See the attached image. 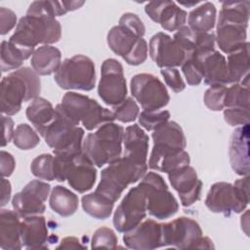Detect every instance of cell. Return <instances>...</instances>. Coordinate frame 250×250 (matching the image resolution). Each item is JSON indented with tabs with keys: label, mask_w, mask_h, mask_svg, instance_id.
Here are the masks:
<instances>
[{
	"label": "cell",
	"mask_w": 250,
	"mask_h": 250,
	"mask_svg": "<svg viewBox=\"0 0 250 250\" xmlns=\"http://www.w3.org/2000/svg\"><path fill=\"white\" fill-rule=\"evenodd\" d=\"M11 192H12V187L9 180L2 178L1 179V206H5L10 198H11Z\"/></svg>",
	"instance_id": "11a10c76"
},
{
	"label": "cell",
	"mask_w": 250,
	"mask_h": 250,
	"mask_svg": "<svg viewBox=\"0 0 250 250\" xmlns=\"http://www.w3.org/2000/svg\"><path fill=\"white\" fill-rule=\"evenodd\" d=\"M235 191L238 195V197L246 204L249 203V175L248 176H243L241 179H238L235 181L233 185Z\"/></svg>",
	"instance_id": "816d5d0a"
},
{
	"label": "cell",
	"mask_w": 250,
	"mask_h": 250,
	"mask_svg": "<svg viewBox=\"0 0 250 250\" xmlns=\"http://www.w3.org/2000/svg\"><path fill=\"white\" fill-rule=\"evenodd\" d=\"M93 99L76 92H67L62 103L56 107L74 126H78L86 117Z\"/></svg>",
	"instance_id": "83f0119b"
},
{
	"label": "cell",
	"mask_w": 250,
	"mask_h": 250,
	"mask_svg": "<svg viewBox=\"0 0 250 250\" xmlns=\"http://www.w3.org/2000/svg\"><path fill=\"white\" fill-rule=\"evenodd\" d=\"M139 124L147 131H154L170 118V112L168 110H156L146 111L143 110L139 114Z\"/></svg>",
	"instance_id": "7bdbcfd3"
},
{
	"label": "cell",
	"mask_w": 250,
	"mask_h": 250,
	"mask_svg": "<svg viewBox=\"0 0 250 250\" xmlns=\"http://www.w3.org/2000/svg\"><path fill=\"white\" fill-rule=\"evenodd\" d=\"M161 75L167 86H169L175 93H180L186 88V83L184 82L180 71L176 67H167L160 70Z\"/></svg>",
	"instance_id": "7dc6e473"
},
{
	"label": "cell",
	"mask_w": 250,
	"mask_h": 250,
	"mask_svg": "<svg viewBox=\"0 0 250 250\" xmlns=\"http://www.w3.org/2000/svg\"><path fill=\"white\" fill-rule=\"evenodd\" d=\"M51 186L39 180L29 182L12 199V206L20 217L40 215L45 212V201L48 198Z\"/></svg>",
	"instance_id": "5bb4252c"
},
{
	"label": "cell",
	"mask_w": 250,
	"mask_h": 250,
	"mask_svg": "<svg viewBox=\"0 0 250 250\" xmlns=\"http://www.w3.org/2000/svg\"><path fill=\"white\" fill-rule=\"evenodd\" d=\"M98 94L110 106L121 104L127 98V85L122 64L115 59H106L101 66Z\"/></svg>",
	"instance_id": "4fadbf2b"
},
{
	"label": "cell",
	"mask_w": 250,
	"mask_h": 250,
	"mask_svg": "<svg viewBox=\"0 0 250 250\" xmlns=\"http://www.w3.org/2000/svg\"><path fill=\"white\" fill-rule=\"evenodd\" d=\"M130 88L133 97L146 111L159 110L170 101L165 85L150 73L134 75L130 82Z\"/></svg>",
	"instance_id": "8fae6325"
},
{
	"label": "cell",
	"mask_w": 250,
	"mask_h": 250,
	"mask_svg": "<svg viewBox=\"0 0 250 250\" xmlns=\"http://www.w3.org/2000/svg\"><path fill=\"white\" fill-rule=\"evenodd\" d=\"M146 27L142 20L133 13L121 16L118 25L113 26L107 33L106 41L110 50L123 58L133 51L139 40L144 37Z\"/></svg>",
	"instance_id": "30bf717a"
},
{
	"label": "cell",
	"mask_w": 250,
	"mask_h": 250,
	"mask_svg": "<svg viewBox=\"0 0 250 250\" xmlns=\"http://www.w3.org/2000/svg\"><path fill=\"white\" fill-rule=\"evenodd\" d=\"M54 79L64 90L91 91L96 84L95 64L90 58L75 55L61 63Z\"/></svg>",
	"instance_id": "ba28073f"
},
{
	"label": "cell",
	"mask_w": 250,
	"mask_h": 250,
	"mask_svg": "<svg viewBox=\"0 0 250 250\" xmlns=\"http://www.w3.org/2000/svg\"><path fill=\"white\" fill-rule=\"evenodd\" d=\"M181 67L188 85L197 86L201 83L203 79V67L201 58L199 56H189Z\"/></svg>",
	"instance_id": "60d3db41"
},
{
	"label": "cell",
	"mask_w": 250,
	"mask_h": 250,
	"mask_svg": "<svg viewBox=\"0 0 250 250\" xmlns=\"http://www.w3.org/2000/svg\"><path fill=\"white\" fill-rule=\"evenodd\" d=\"M2 132H3V139H2V146H7L10 141L13 139L14 136V121L8 115H2Z\"/></svg>",
	"instance_id": "f5cc1de1"
},
{
	"label": "cell",
	"mask_w": 250,
	"mask_h": 250,
	"mask_svg": "<svg viewBox=\"0 0 250 250\" xmlns=\"http://www.w3.org/2000/svg\"><path fill=\"white\" fill-rule=\"evenodd\" d=\"M61 51L51 45H42L35 49L31 56L32 69L38 75H50L56 73L62 62Z\"/></svg>",
	"instance_id": "f546056e"
},
{
	"label": "cell",
	"mask_w": 250,
	"mask_h": 250,
	"mask_svg": "<svg viewBox=\"0 0 250 250\" xmlns=\"http://www.w3.org/2000/svg\"><path fill=\"white\" fill-rule=\"evenodd\" d=\"M229 83H239L249 74V43L246 42L240 49L228 56Z\"/></svg>",
	"instance_id": "836d02e7"
},
{
	"label": "cell",
	"mask_w": 250,
	"mask_h": 250,
	"mask_svg": "<svg viewBox=\"0 0 250 250\" xmlns=\"http://www.w3.org/2000/svg\"><path fill=\"white\" fill-rule=\"evenodd\" d=\"M85 213L98 220H105L110 217L114 202L97 191L83 195L81 199Z\"/></svg>",
	"instance_id": "e575fe53"
},
{
	"label": "cell",
	"mask_w": 250,
	"mask_h": 250,
	"mask_svg": "<svg viewBox=\"0 0 250 250\" xmlns=\"http://www.w3.org/2000/svg\"><path fill=\"white\" fill-rule=\"evenodd\" d=\"M249 87L243 84L234 83L227 88L225 96V107H243L249 108Z\"/></svg>",
	"instance_id": "ab89813d"
},
{
	"label": "cell",
	"mask_w": 250,
	"mask_h": 250,
	"mask_svg": "<svg viewBox=\"0 0 250 250\" xmlns=\"http://www.w3.org/2000/svg\"><path fill=\"white\" fill-rule=\"evenodd\" d=\"M22 246L29 250L47 248L49 239L46 219L40 215L24 217L21 221Z\"/></svg>",
	"instance_id": "cb8c5ba5"
},
{
	"label": "cell",
	"mask_w": 250,
	"mask_h": 250,
	"mask_svg": "<svg viewBox=\"0 0 250 250\" xmlns=\"http://www.w3.org/2000/svg\"><path fill=\"white\" fill-rule=\"evenodd\" d=\"M148 141V136L139 124H133L126 127L123 136V156L130 158L139 164H147Z\"/></svg>",
	"instance_id": "d4e9b609"
},
{
	"label": "cell",
	"mask_w": 250,
	"mask_h": 250,
	"mask_svg": "<svg viewBox=\"0 0 250 250\" xmlns=\"http://www.w3.org/2000/svg\"><path fill=\"white\" fill-rule=\"evenodd\" d=\"M205 205L213 213L229 216L231 213H241L248 204L238 197L232 184L219 182L211 186Z\"/></svg>",
	"instance_id": "2e32d148"
},
{
	"label": "cell",
	"mask_w": 250,
	"mask_h": 250,
	"mask_svg": "<svg viewBox=\"0 0 250 250\" xmlns=\"http://www.w3.org/2000/svg\"><path fill=\"white\" fill-rule=\"evenodd\" d=\"M117 236L115 232L106 227H102L98 229L92 237L91 241V247L92 248H108V249H114L117 246Z\"/></svg>",
	"instance_id": "f6af8a7d"
},
{
	"label": "cell",
	"mask_w": 250,
	"mask_h": 250,
	"mask_svg": "<svg viewBox=\"0 0 250 250\" xmlns=\"http://www.w3.org/2000/svg\"><path fill=\"white\" fill-rule=\"evenodd\" d=\"M77 249V248H87L86 245L81 244L78 238L73 236H67L64 237L59 246H57V249Z\"/></svg>",
	"instance_id": "db71d44e"
},
{
	"label": "cell",
	"mask_w": 250,
	"mask_h": 250,
	"mask_svg": "<svg viewBox=\"0 0 250 250\" xmlns=\"http://www.w3.org/2000/svg\"><path fill=\"white\" fill-rule=\"evenodd\" d=\"M146 194L140 186L133 187L123 197L113 214V225L119 232H127L137 227L146 216Z\"/></svg>",
	"instance_id": "7c38bea8"
},
{
	"label": "cell",
	"mask_w": 250,
	"mask_h": 250,
	"mask_svg": "<svg viewBox=\"0 0 250 250\" xmlns=\"http://www.w3.org/2000/svg\"><path fill=\"white\" fill-rule=\"evenodd\" d=\"M41 81L39 75L30 67H21L1 80V112L8 116L18 113L23 102L39 97Z\"/></svg>",
	"instance_id": "7a4b0ae2"
},
{
	"label": "cell",
	"mask_w": 250,
	"mask_h": 250,
	"mask_svg": "<svg viewBox=\"0 0 250 250\" xmlns=\"http://www.w3.org/2000/svg\"><path fill=\"white\" fill-rule=\"evenodd\" d=\"M179 3L181 4V5H184V6H186V7H188V8H189V7H191V6H194V5H196V4H198L199 3V1H188V2H184V1H179Z\"/></svg>",
	"instance_id": "9f6ffc18"
},
{
	"label": "cell",
	"mask_w": 250,
	"mask_h": 250,
	"mask_svg": "<svg viewBox=\"0 0 250 250\" xmlns=\"http://www.w3.org/2000/svg\"><path fill=\"white\" fill-rule=\"evenodd\" d=\"M232 170L239 176L249 175V123L236 128L230 137L229 148Z\"/></svg>",
	"instance_id": "44dd1931"
},
{
	"label": "cell",
	"mask_w": 250,
	"mask_h": 250,
	"mask_svg": "<svg viewBox=\"0 0 250 250\" xmlns=\"http://www.w3.org/2000/svg\"><path fill=\"white\" fill-rule=\"evenodd\" d=\"M226 92L227 87L225 85L210 86L204 94L203 101L205 105L213 111L223 110L225 108Z\"/></svg>",
	"instance_id": "ee69618b"
},
{
	"label": "cell",
	"mask_w": 250,
	"mask_h": 250,
	"mask_svg": "<svg viewBox=\"0 0 250 250\" xmlns=\"http://www.w3.org/2000/svg\"><path fill=\"white\" fill-rule=\"evenodd\" d=\"M249 117V108L226 107V109H224V119L230 126L248 124Z\"/></svg>",
	"instance_id": "bcb514c9"
},
{
	"label": "cell",
	"mask_w": 250,
	"mask_h": 250,
	"mask_svg": "<svg viewBox=\"0 0 250 250\" xmlns=\"http://www.w3.org/2000/svg\"><path fill=\"white\" fill-rule=\"evenodd\" d=\"M249 8V1H225L222 3L215 35L222 52L230 54L248 42L246 39Z\"/></svg>",
	"instance_id": "6da1fadb"
},
{
	"label": "cell",
	"mask_w": 250,
	"mask_h": 250,
	"mask_svg": "<svg viewBox=\"0 0 250 250\" xmlns=\"http://www.w3.org/2000/svg\"><path fill=\"white\" fill-rule=\"evenodd\" d=\"M17 23L16 14L5 7L0 8V33L1 35L7 34ZM18 24V23H17Z\"/></svg>",
	"instance_id": "681fc988"
},
{
	"label": "cell",
	"mask_w": 250,
	"mask_h": 250,
	"mask_svg": "<svg viewBox=\"0 0 250 250\" xmlns=\"http://www.w3.org/2000/svg\"><path fill=\"white\" fill-rule=\"evenodd\" d=\"M203 67V80L206 85H227L229 72L227 60L219 51H212L204 56H199Z\"/></svg>",
	"instance_id": "4316f807"
},
{
	"label": "cell",
	"mask_w": 250,
	"mask_h": 250,
	"mask_svg": "<svg viewBox=\"0 0 250 250\" xmlns=\"http://www.w3.org/2000/svg\"><path fill=\"white\" fill-rule=\"evenodd\" d=\"M26 117L36 131L44 138L45 133L56 117V109L52 104L44 98L38 97L31 101L26 107Z\"/></svg>",
	"instance_id": "f1b7e54d"
},
{
	"label": "cell",
	"mask_w": 250,
	"mask_h": 250,
	"mask_svg": "<svg viewBox=\"0 0 250 250\" xmlns=\"http://www.w3.org/2000/svg\"><path fill=\"white\" fill-rule=\"evenodd\" d=\"M31 173L41 180H55V156L50 153H43L36 156L30 165Z\"/></svg>",
	"instance_id": "f35d334b"
},
{
	"label": "cell",
	"mask_w": 250,
	"mask_h": 250,
	"mask_svg": "<svg viewBox=\"0 0 250 250\" xmlns=\"http://www.w3.org/2000/svg\"><path fill=\"white\" fill-rule=\"evenodd\" d=\"M146 15L167 31H177L185 25L188 14L174 1H151L145 6Z\"/></svg>",
	"instance_id": "d6986e66"
},
{
	"label": "cell",
	"mask_w": 250,
	"mask_h": 250,
	"mask_svg": "<svg viewBox=\"0 0 250 250\" xmlns=\"http://www.w3.org/2000/svg\"><path fill=\"white\" fill-rule=\"evenodd\" d=\"M146 194V210L158 220L173 217L179 210L176 197L169 190L164 179L155 172H148L139 184Z\"/></svg>",
	"instance_id": "9c48e42d"
},
{
	"label": "cell",
	"mask_w": 250,
	"mask_h": 250,
	"mask_svg": "<svg viewBox=\"0 0 250 250\" xmlns=\"http://www.w3.org/2000/svg\"><path fill=\"white\" fill-rule=\"evenodd\" d=\"M97 179V169L95 165L83 153L73 157L67 166L66 180L70 188L79 193L90 190Z\"/></svg>",
	"instance_id": "ffe728a7"
},
{
	"label": "cell",
	"mask_w": 250,
	"mask_h": 250,
	"mask_svg": "<svg viewBox=\"0 0 250 250\" xmlns=\"http://www.w3.org/2000/svg\"><path fill=\"white\" fill-rule=\"evenodd\" d=\"M168 179L183 206L188 207L200 199L203 184L193 167L185 165L177 168L168 173Z\"/></svg>",
	"instance_id": "e0dca14e"
},
{
	"label": "cell",
	"mask_w": 250,
	"mask_h": 250,
	"mask_svg": "<svg viewBox=\"0 0 250 250\" xmlns=\"http://www.w3.org/2000/svg\"><path fill=\"white\" fill-rule=\"evenodd\" d=\"M153 145H161L171 147L185 149L187 146L186 136L182 127L175 121H167L151 135Z\"/></svg>",
	"instance_id": "d6a6232c"
},
{
	"label": "cell",
	"mask_w": 250,
	"mask_h": 250,
	"mask_svg": "<svg viewBox=\"0 0 250 250\" xmlns=\"http://www.w3.org/2000/svg\"><path fill=\"white\" fill-rule=\"evenodd\" d=\"M78 204V196L70 189L62 186L53 188L49 197V205L51 209L60 216H72L77 211Z\"/></svg>",
	"instance_id": "4dcf8cb0"
},
{
	"label": "cell",
	"mask_w": 250,
	"mask_h": 250,
	"mask_svg": "<svg viewBox=\"0 0 250 250\" xmlns=\"http://www.w3.org/2000/svg\"><path fill=\"white\" fill-rule=\"evenodd\" d=\"M62 36V26L56 18L26 15L20 19L9 41L31 56L38 44L57 43Z\"/></svg>",
	"instance_id": "3957f363"
},
{
	"label": "cell",
	"mask_w": 250,
	"mask_h": 250,
	"mask_svg": "<svg viewBox=\"0 0 250 250\" xmlns=\"http://www.w3.org/2000/svg\"><path fill=\"white\" fill-rule=\"evenodd\" d=\"M162 225V247L177 249H213L212 240L202 235L198 223L188 217H180Z\"/></svg>",
	"instance_id": "52a82bcc"
},
{
	"label": "cell",
	"mask_w": 250,
	"mask_h": 250,
	"mask_svg": "<svg viewBox=\"0 0 250 250\" xmlns=\"http://www.w3.org/2000/svg\"><path fill=\"white\" fill-rule=\"evenodd\" d=\"M16 167V161L14 156L5 150L0 152V172L3 178L10 177Z\"/></svg>",
	"instance_id": "f907efd6"
},
{
	"label": "cell",
	"mask_w": 250,
	"mask_h": 250,
	"mask_svg": "<svg viewBox=\"0 0 250 250\" xmlns=\"http://www.w3.org/2000/svg\"><path fill=\"white\" fill-rule=\"evenodd\" d=\"M189 164V155L183 148L153 145L148 167L151 170L169 173L177 168Z\"/></svg>",
	"instance_id": "7402d4cb"
},
{
	"label": "cell",
	"mask_w": 250,
	"mask_h": 250,
	"mask_svg": "<svg viewBox=\"0 0 250 250\" xmlns=\"http://www.w3.org/2000/svg\"><path fill=\"white\" fill-rule=\"evenodd\" d=\"M64 1H49L40 0L32 2L26 12L29 16H47V17H60L67 13Z\"/></svg>",
	"instance_id": "8d00e7d4"
},
{
	"label": "cell",
	"mask_w": 250,
	"mask_h": 250,
	"mask_svg": "<svg viewBox=\"0 0 250 250\" xmlns=\"http://www.w3.org/2000/svg\"><path fill=\"white\" fill-rule=\"evenodd\" d=\"M31 55L20 47L11 43L9 40H3L1 43V70L6 72L18 69Z\"/></svg>",
	"instance_id": "d590c367"
},
{
	"label": "cell",
	"mask_w": 250,
	"mask_h": 250,
	"mask_svg": "<svg viewBox=\"0 0 250 250\" xmlns=\"http://www.w3.org/2000/svg\"><path fill=\"white\" fill-rule=\"evenodd\" d=\"M151 60L161 68L181 66L188 58L186 51L167 33L157 32L149 41Z\"/></svg>",
	"instance_id": "9a60e30c"
},
{
	"label": "cell",
	"mask_w": 250,
	"mask_h": 250,
	"mask_svg": "<svg viewBox=\"0 0 250 250\" xmlns=\"http://www.w3.org/2000/svg\"><path fill=\"white\" fill-rule=\"evenodd\" d=\"M21 222L16 211L2 209L0 212V247L4 250H20L21 242Z\"/></svg>",
	"instance_id": "484cf974"
},
{
	"label": "cell",
	"mask_w": 250,
	"mask_h": 250,
	"mask_svg": "<svg viewBox=\"0 0 250 250\" xmlns=\"http://www.w3.org/2000/svg\"><path fill=\"white\" fill-rule=\"evenodd\" d=\"M148 47L147 43L144 38H141L133 49V51L124 59V61L130 65H140L146 62L147 58Z\"/></svg>",
	"instance_id": "c3c4849f"
},
{
	"label": "cell",
	"mask_w": 250,
	"mask_h": 250,
	"mask_svg": "<svg viewBox=\"0 0 250 250\" xmlns=\"http://www.w3.org/2000/svg\"><path fill=\"white\" fill-rule=\"evenodd\" d=\"M123 242L127 248L152 250L162 247V225L146 219L131 230L124 232Z\"/></svg>",
	"instance_id": "ac0fdd59"
},
{
	"label": "cell",
	"mask_w": 250,
	"mask_h": 250,
	"mask_svg": "<svg viewBox=\"0 0 250 250\" xmlns=\"http://www.w3.org/2000/svg\"><path fill=\"white\" fill-rule=\"evenodd\" d=\"M124 128L114 122H107L90 133L83 141L82 151L97 167L109 164L122 153Z\"/></svg>",
	"instance_id": "277c9868"
},
{
	"label": "cell",
	"mask_w": 250,
	"mask_h": 250,
	"mask_svg": "<svg viewBox=\"0 0 250 250\" xmlns=\"http://www.w3.org/2000/svg\"><path fill=\"white\" fill-rule=\"evenodd\" d=\"M13 143L21 150H29L39 145L40 139L34 129L26 123H21L15 129Z\"/></svg>",
	"instance_id": "74e56055"
},
{
	"label": "cell",
	"mask_w": 250,
	"mask_h": 250,
	"mask_svg": "<svg viewBox=\"0 0 250 250\" xmlns=\"http://www.w3.org/2000/svg\"><path fill=\"white\" fill-rule=\"evenodd\" d=\"M217 10L212 2H205L193 9L188 18V27L196 32H210L216 24Z\"/></svg>",
	"instance_id": "1f68e13d"
},
{
	"label": "cell",
	"mask_w": 250,
	"mask_h": 250,
	"mask_svg": "<svg viewBox=\"0 0 250 250\" xmlns=\"http://www.w3.org/2000/svg\"><path fill=\"white\" fill-rule=\"evenodd\" d=\"M55 109L56 117L45 133V142L56 156L72 159L82 153L84 129L72 125L57 107Z\"/></svg>",
	"instance_id": "8992f818"
},
{
	"label": "cell",
	"mask_w": 250,
	"mask_h": 250,
	"mask_svg": "<svg viewBox=\"0 0 250 250\" xmlns=\"http://www.w3.org/2000/svg\"><path fill=\"white\" fill-rule=\"evenodd\" d=\"M173 39L186 51L188 57L191 55L204 56L215 50V34L212 32H196L188 26L179 28Z\"/></svg>",
	"instance_id": "603a6c76"
},
{
	"label": "cell",
	"mask_w": 250,
	"mask_h": 250,
	"mask_svg": "<svg viewBox=\"0 0 250 250\" xmlns=\"http://www.w3.org/2000/svg\"><path fill=\"white\" fill-rule=\"evenodd\" d=\"M111 111L113 112L115 119L122 123L133 122L140 114L139 105L131 97L126 98L121 104L112 106Z\"/></svg>",
	"instance_id": "b9f144b4"
},
{
	"label": "cell",
	"mask_w": 250,
	"mask_h": 250,
	"mask_svg": "<svg viewBox=\"0 0 250 250\" xmlns=\"http://www.w3.org/2000/svg\"><path fill=\"white\" fill-rule=\"evenodd\" d=\"M147 168V164H139L121 156L103 169L95 191L115 203L129 185L137 183L146 175Z\"/></svg>",
	"instance_id": "5b68a950"
}]
</instances>
